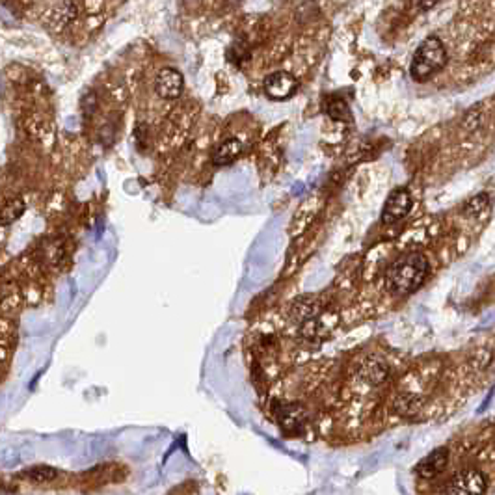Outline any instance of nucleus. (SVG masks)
<instances>
[{"label":"nucleus","mask_w":495,"mask_h":495,"mask_svg":"<svg viewBox=\"0 0 495 495\" xmlns=\"http://www.w3.org/2000/svg\"><path fill=\"white\" fill-rule=\"evenodd\" d=\"M428 259L423 254L403 255L389 266L386 277L387 287L395 294H412L425 283L428 276Z\"/></svg>","instance_id":"obj_1"},{"label":"nucleus","mask_w":495,"mask_h":495,"mask_svg":"<svg viewBox=\"0 0 495 495\" xmlns=\"http://www.w3.org/2000/svg\"><path fill=\"white\" fill-rule=\"evenodd\" d=\"M449 62L444 41L438 35H428L415 51L412 64H409V75L415 82H426L428 79L445 70Z\"/></svg>","instance_id":"obj_2"},{"label":"nucleus","mask_w":495,"mask_h":495,"mask_svg":"<svg viewBox=\"0 0 495 495\" xmlns=\"http://www.w3.org/2000/svg\"><path fill=\"white\" fill-rule=\"evenodd\" d=\"M488 488V480L478 469H462L445 484L444 494L451 495H480Z\"/></svg>","instance_id":"obj_3"},{"label":"nucleus","mask_w":495,"mask_h":495,"mask_svg":"<svg viewBox=\"0 0 495 495\" xmlns=\"http://www.w3.org/2000/svg\"><path fill=\"white\" fill-rule=\"evenodd\" d=\"M296 90H298V81L291 73L276 71L266 76L265 93L272 101H287L296 93Z\"/></svg>","instance_id":"obj_4"},{"label":"nucleus","mask_w":495,"mask_h":495,"mask_svg":"<svg viewBox=\"0 0 495 495\" xmlns=\"http://www.w3.org/2000/svg\"><path fill=\"white\" fill-rule=\"evenodd\" d=\"M412 196L406 188H397L393 190L387 197L386 205L382 209V222L386 225H393L400 222V220L409 213L412 209Z\"/></svg>","instance_id":"obj_5"},{"label":"nucleus","mask_w":495,"mask_h":495,"mask_svg":"<svg viewBox=\"0 0 495 495\" xmlns=\"http://www.w3.org/2000/svg\"><path fill=\"white\" fill-rule=\"evenodd\" d=\"M184 79L181 71L173 67H164L155 79V92L162 99H177L183 93Z\"/></svg>","instance_id":"obj_6"},{"label":"nucleus","mask_w":495,"mask_h":495,"mask_svg":"<svg viewBox=\"0 0 495 495\" xmlns=\"http://www.w3.org/2000/svg\"><path fill=\"white\" fill-rule=\"evenodd\" d=\"M447 462H449V451L445 447H439V449L432 451L428 456H425L415 469L421 478H436L439 473L445 471Z\"/></svg>","instance_id":"obj_7"},{"label":"nucleus","mask_w":495,"mask_h":495,"mask_svg":"<svg viewBox=\"0 0 495 495\" xmlns=\"http://www.w3.org/2000/svg\"><path fill=\"white\" fill-rule=\"evenodd\" d=\"M242 142L236 138H229L227 142H224L222 145H218V149L214 151L213 155V164L214 166H229L238 159V155L242 153Z\"/></svg>","instance_id":"obj_8"},{"label":"nucleus","mask_w":495,"mask_h":495,"mask_svg":"<svg viewBox=\"0 0 495 495\" xmlns=\"http://www.w3.org/2000/svg\"><path fill=\"white\" fill-rule=\"evenodd\" d=\"M304 409L296 404H289L279 409V423L285 430H298L304 425Z\"/></svg>","instance_id":"obj_9"},{"label":"nucleus","mask_w":495,"mask_h":495,"mask_svg":"<svg viewBox=\"0 0 495 495\" xmlns=\"http://www.w3.org/2000/svg\"><path fill=\"white\" fill-rule=\"evenodd\" d=\"M362 376H363V380L368 382V384L378 386V384H382V382L387 378V367L382 362L371 359V362L363 363Z\"/></svg>","instance_id":"obj_10"},{"label":"nucleus","mask_w":495,"mask_h":495,"mask_svg":"<svg viewBox=\"0 0 495 495\" xmlns=\"http://www.w3.org/2000/svg\"><path fill=\"white\" fill-rule=\"evenodd\" d=\"M326 114L334 121H350L352 112L348 108V104L339 97H332L326 104Z\"/></svg>","instance_id":"obj_11"},{"label":"nucleus","mask_w":495,"mask_h":495,"mask_svg":"<svg viewBox=\"0 0 495 495\" xmlns=\"http://www.w3.org/2000/svg\"><path fill=\"white\" fill-rule=\"evenodd\" d=\"M24 213V202L23 200H10V202L4 203V209H2V224H12L13 220H17L21 214Z\"/></svg>","instance_id":"obj_12"},{"label":"nucleus","mask_w":495,"mask_h":495,"mask_svg":"<svg viewBox=\"0 0 495 495\" xmlns=\"http://www.w3.org/2000/svg\"><path fill=\"white\" fill-rule=\"evenodd\" d=\"M24 477L32 478L35 482H47V480H52V478L56 477V471L49 466H35L29 469V471H24Z\"/></svg>","instance_id":"obj_13"},{"label":"nucleus","mask_w":495,"mask_h":495,"mask_svg":"<svg viewBox=\"0 0 495 495\" xmlns=\"http://www.w3.org/2000/svg\"><path fill=\"white\" fill-rule=\"evenodd\" d=\"M488 194H478V196H475L473 200H469V203L466 205V213L469 214H478L482 213L484 209L488 207Z\"/></svg>","instance_id":"obj_14"},{"label":"nucleus","mask_w":495,"mask_h":495,"mask_svg":"<svg viewBox=\"0 0 495 495\" xmlns=\"http://www.w3.org/2000/svg\"><path fill=\"white\" fill-rule=\"evenodd\" d=\"M438 2L439 0H419V8L423 10V12H428V10H432Z\"/></svg>","instance_id":"obj_15"}]
</instances>
